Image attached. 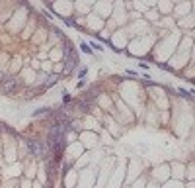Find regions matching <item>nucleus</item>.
<instances>
[{
    "label": "nucleus",
    "instance_id": "obj_2",
    "mask_svg": "<svg viewBox=\"0 0 195 188\" xmlns=\"http://www.w3.org/2000/svg\"><path fill=\"white\" fill-rule=\"evenodd\" d=\"M78 63H80V61H78L74 57V53H72V45L67 41V45H64V73H67V75L72 73V69H74Z\"/></svg>",
    "mask_w": 195,
    "mask_h": 188
},
{
    "label": "nucleus",
    "instance_id": "obj_10",
    "mask_svg": "<svg viewBox=\"0 0 195 188\" xmlns=\"http://www.w3.org/2000/svg\"><path fill=\"white\" fill-rule=\"evenodd\" d=\"M57 81H59V77H57V75H55V77H51V81H49V84H47V86H53Z\"/></svg>",
    "mask_w": 195,
    "mask_h": 188
},
{
    "label": "nucleus",
    "instance_id": "obj_6",
    "mask_svg": "<svg viewBox=\"0 0 195 188\" xmlns=\"http://www.w3.org/2000/svg\"><path fill=\"white\" fill-rule=\"evenodd\" d=\"M80 49H82V51H84L86 55H90V53H92V49L88 47V43H80Z\"/></svg>",
    "mask_w": 195,
    "mask_h": 188
},
{
    "label": "nucleus",
    "instance_id": "obj_5",
    "mask_svg": "<svg viewBox=\"0 0 195 188\" xmlns=\"http://www.w3.org/2000/svg\"><path fill=\"white\" fill-rule=\"evenodd\" d=\"M179 94H182V96H183V98H187V100H189V102H191V100H193V96H191V92H187V90H183V88H179Z\"/></svg>",
    "mask_w": 195,
    "mask_h": 188
},
{
    "label": "nucleus",
    "instance_id": "obj_4",
    "mask_svg": "<svg viewBox=\"0 0 195 188\" xmlns=\"http://www.w3.org/2000/svg\"><path fill=\"white\" fill-rule=\"evenodd\" d=\"M43 114H49V108H39V110L33 112V118H37V116H43Z\"/></svg>",
    "mask_w": 195,
    "mask_h": 188
},
{
    "label": "nucleus",
    "instance_id": "obj_12",
    "mask_svg": "<svg viewBox=\"0 0 195 188\" xmlns=\"http://www.w3.org/2000/svg\"><path fill=\"white\" fill-rule=\"evenodd\" d=\"M0 81H2V73H0Z\"/></svg>",
    "mask_w": 195,
    "mask_h": 188
},
{
    "label": "nucleus",
    "instance_id": "obj_9",
    "mask_svg": "<svg viewBox=\"0 0 195 188\" xmlns=\"http://www.w3.org/2000/svg\"><path fill=\"white\" fill-rule=\"evenodd\" d=\"M98 96V88H90V92H88V98H96Z\"/></svg>",
    "mask_w": 195,
    "mask_h": 188
},
{
    "label": "nucleus",
    "instance_id": "obj_8",
    "mask_svg": "<svg viewBox=\"0 0 195 188\" xmlns=\"http://www.w3.org/2000/svg\"><path fill=\"white\" fill-rule=\"evenodd\" d=\"M158 67L164 69V71H168V73H172V67H170V65H166V63H158Z\"/></svg>",
    "mask_w": 195,
    "mask_h": 188
},
{
    "label": "nucleus",
    "instance_id": "obj_11",
    "mask_svg": "<svg viewBox=\"0 0 195 188\" xmlns=\"http://www.w3.org/2000/svg\"><path fill=\"white\" fill-rule=\"evenodd\" d=\"M86 73H88V69H86V67H82V69H80V75H78V77H80V78H84V77H86Z\"/></svg>",
    "mask_w": 195,
    "mask_h": 188
},
{
    "label": "nucleus",
    "instance_id": "obj_3",
    "mask_svg": "<svg viewBox=\"0 0 195 188\" xmlns=\"http://www.w3.org/2000/svg\"><path fill=\"white\" fill-rule=\"evenodd\" d=\"M16 86H18V81H16V78H10L8 82H4V90H6V92H12Z\"/></svg>",
    "mask_w": 195,
    "mask_h": 188
},
{
    "label": "nucleus",
    "instance_id": "obj_7",
    "mask_svg": "<svg viewBox=\"0 0 195 188\" xmlns=\"http://www.w3.org/2000/svg\"><path fill=\"white\" fill-rule=\"evenodd\" d=\"M88 47H90V49L94 47V49H96V51H104V47H102V45H100V43H94V41L90 43V45H88Z\"/></svg>",
    "mask_w": 195,
    "mask_h": 188
},
{
    "label": "nucleus",
    "instance_id": "obj_1",
    "mask_svg": "<svg viewBox=\"0 0 195 188\" xmlns=\"http://www.w3.org/2000/svg\"><path fill=\"white\" fill-rule=\"evenodd\" d=\"M27 151H30L33 157L45 159V155L49 153V145L43 143V141H39V139H27Z\"/></svg>",
    "mask_w": 195,
    "mask_h": 188
}]
</instances>
